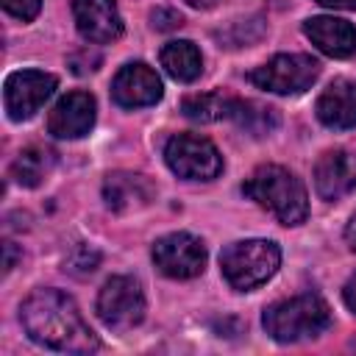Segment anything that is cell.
I'll use <instances>...</instances> for the list:
<instances>
[{
	"label": "cell",
	"mask_w": 356,
	"mask_h": 356,
	"mask_svg": "<svg viewBox=\"0 0 356 356\" xmlns=\"http://www.w3.org/2000/svg\"><path fill=\"white\" fill-rule=\"evenodd\" d=\"M25 334L50 350L92 353L100 348L97 334L83 320L78 303L61 289H36L19 306Z\"/></svg>",
	"instance_id": "6da1fadb"
},
{
	"label": "cell",
	"mask_w": 356,
	"mask_h": 356,
	"mask_svg": "<svg viewBox=\"0 0 356 356\" xmlns=\"http://www.w3.org/2000/svg\"><path fill=\"white\" fill-rule=\"evenodd\" d=\"M242 192L284 225H300L309 217V195L303 181L281 164L253 170V175L242 184Z\"/></svg>",
	"instance_id": "7a4b0ae2"
},
{
	"label": "cell",
	"mask_w": 356,
	"mask_h": 356,
	"mask_svg": "<svg viewBox=\"0 0 356 356\" xmlns=\"http://www.w3.org/2000/svg\"><path fill=\"white\" fill-rule=\"evenodd\" d=\"M261 325L275 342L314 339L328 331L331 309L320 295H295L267 306L261 314Z\"/></svg>",
	"instance_id": "3957f363"
},
{
	"label": "cell",
	"mask_w": 356,
	"mask_h": 356,
	"mask_svg": "<svg viewBox=\"0 0 356 356\" xmlns=\"http://www.w3.org/2000/svg\"><path fill=\"white\" fill-rule=\"evenodd\" d=\"M281 267V248L270 239H239L220 253V270L228 286L248 292L270 281Z\"/></svg>",
	"instance_id": "277c9868"
},
{
	"label": "cell",
	"mask_w": 356,
	"mask_h": 356,
	"mask_svg": "<svg viewBox=\"0 0 356 356\" xmlns=\"http://www.w3.org/2000/svg\"><path fill=\"white\" fill-rule=\"evenodd\" d=\"M167 167L184 181H211L222 172L220 150L197 134H175L164 145Z\"/></svg>",
	"instance_id": "5b68a950"
},
{
	"label": "cell",
	"mask_w": 356,
	"mask_h": 356,
	"mask_svg": "<svg viewBox=\"0 0 356 356\" xmlns=\"http://www.w3.org/2000/svg\"><path fill=\"white\" fill-rule=\"evenodd\" d=\"M317 75H320L317 58L306 53H281L273 56L267 64L256 67L248 78L253 86L275 95H300L317 81Z\"/></svg>",
	"instance_id": "8992f818"
},
{
	"label": "cell",
	"mask_w": 356,
	"mask_h": 356,
	"mask_svg": "<svg viewBox=\"0 0 356 356\" xmlns=\"http://www.w3.org/2000/svg\"><path fill=\"white\" fill-rule=\"evenodd\" d=\"M97 317L111 331H128L145 317V292L131 275H111L97 292Z\"/></svg>",
	"instance_id": "52a82bcc"
},
{
	"label": "cell",
	"mask_w": 356,
	"mask_h": 356,
	"mask_svg": "<svg viewBox=\"0 0 356 356\" xmlns=\"http://www.w3.org/2000/svg\"><path fill=\"white\" fill-rule=\"evenodd\" d=\"M153 264L175 281H186L203 273L206 267V248L195 234L186 231H175L167 234L161 239H156L153 245Z\"/></svg>",
	"instance_id": "ba28073f"
},
{
	"label": "cell",
	"mask_w": 356,
	"mask_h": 356,
	"mask_svg": "<svg viewBox=\"0 0 356 356\" xmlns=\"http://www.w3.org/2000/svg\"><path fill=\"white\" fill-rule=\"evenodd\" d=\"M56 75L42 70H17L3 83V103L11 120H28L33 117L47 97L56 92Z\"/></svg>",
	"instance_id": "9c48e42d"
},
{
	"label": "cell",
	"mask_w": 356,
	"mask_h": 356,
	"mask_svg": "<svg viewBox=\"0 0 356 356\" xmlns=\"http://www.w3.org/2000/svg\"><path fill=\"white\" fill-rule=\"evenodd\" d=\"M161 95H164L161 78L145 61H131V64L120 67V72L111 81V97L122 108L153 106L161 100Z\"/></svg>",
	"instance_id": "30bf717a"
},
{
	"label": "cell",
	"mask_w": 356,
	"mask_h": 356,
	"mask_svg": "<svg viewBox=\"0 0 356 356\" xmlns=\"http://www.w3.org/2000/svg\"><path fill=\"white\" fill-rule=\"evenodd\" d=\"M95 97L89 92H67L47 114V131L56 139H81L95 125Z\"/></svg>",
	"instance_id": "8fae6325"
},
{
	"label": "cell",
	"mask_w": 356,
	"mask_h": 356,
	"mask_svg": "<svg viewBox=\"0 0 356 356\" xmlns=\"http://www.w3.org/2000/svg\"><path fill=\"white\" fill-rule=\"evenodd\" d=\"M314 189L323 200H339L356 189V153L345 147L325 150L314 164Z\"/></svg>",
	"instance_id": "7c38bea8"
},
{
	"label": "cell",
	"mask_w": 356,
	"mask_h": 356,
	"mask_svg": "<svg viewBox=\"0 0 356 356\" xmlns=\"http://www.w3.org/2000/svg\"><path fill=\"white\" fill-rule=\"evenodd\" d=\"M75 28L86 42L103 44L122 33V17L114 0H72Z\"/></svg>",
	"instance_id": "4fadbf2b"
},
{
	"label": "cell",
	"mask_w": 356,
	"mask_h": 356,
	"mask_svg": "<svg viewBox=\"0 0 356 356\" xmlns=\"http://www.w3.org/2000/svg\"><path fill=\"white\" fill-rule=\"evenodd\" d=\"M314 111L325 128H334V131L356 128V81H348V78L331 81L320 92Z\"/></svg>",
	"instance_id": "5bb4252c"
},
{
	"label": "cell",
	"mask_w": 356,
	"mask_h": 356,
	"mask_svg": "<svg viewBox=\"0 0 356 356\" xmlns=\"http://www.w3.org/2000/svg\"><path fill=\"white\" fill-rule=\"evenodd\" d=\"M303 33L320 53L331 58H348L356 53V28L348 19L328 17V14L312 17L303 22Z\"/></svg>",
	"instance_id": "9a60e30c"
},
{
	"label": "cell",
	"mask_w": 356,
	"mask_h": 356,
	"mask_svg": "<svg viewBox=\"0 0 356 356\" xmlns=\"http://www.w3.org/2000/svg\"><path fill=\"white\" fill-rule=\"evenodd\" d=\"M153 184L139 172H111L103 181V200L114 211H134L153 200Z\"/></svg>",
	"instance_id": "2e32d148"
},
{
	"label": "cell",
	"mask_w": 356,
	"mask_h": 356,
	"mask_svg": "<svg viewBox=\"0 0 356 356\" xmlns=\"http://www.w3.org/2000/svg\"><path fill=\"white\" fill-rule=\"evenodd\" d=\"M159 58H161V67L175 81H181V83H192L203 72V56H200L197 44L189 42V39H172V42H167L161 47Z\"/></svg>",
	"instance_id": "e0dca14e"
},
{
	"label": "cell",
	"mask_w": 356,
	"mask_h": 356,
	"mask_svg": "<svg viewBox=\"0 0 356 356\" xmlns=\"http://www.w3.org/2000/svg\"><path fill=\"white\" fill-rule=\"evenodd\" d=\"M228 120H234L250 136H264L278 125V111L273 106H264V103H256V100L234 97V108H231Z\"/></svg>",
	"instance_id": "ac0fdd59"
},
{
	"label": "cell",
	"mask_w": 356,
	"mask_h": 356,
	"mask_svg": "<svg viewBox=\"0 0 356 356\" xmlns=\"http://www.w3.org/2000/svg\"><path fill=\"white\" fill-rule=\"evenodd\" d=\"M234 108V97L222 95V92H206V95H189L181 103L184 117L195 120V122H217V120H228Z\"/></svg>",
	"instance_id": "d6986e66"
},
{
	"label": "cell",
	"mask_w": 356,
	"mask_h": 356,
	"mask_svg": "<svg viewBox=\"0 0 356 356\" xmlns=\"http://www.w3.org/2000/svg\"><path fill=\"white\" fill-rule=\"evenodd\" d=\"M53 167V153L44 147H25L14 164H11V178L19 186H39L42 178L50 172Z\"/></svg>",
	"instance_id": "ffe728a7"
},
{
	"label": "cell",
	"mask_w": 356,
	"mask_h": 356,
	"mask_svg": "<svg viewBox=\"0 0 356 356\" xmlns=\"http://www.w3.org/2000/svg\"><path fill=\"white\" fill-rule=\"evenodd\" d=\"M3 8L11 17H17L22 22H31V19H36V14L42 8V0H3Z\"/></svg>",
	"instance_id": "44dd1931"
},
{
	"label": "cell",
	"mask_w": 356,
	"mask_h": 356,
	"mask_svg": "<svg viewBox=\"0 0 356 356\" xmlns=\"http://www.w3.org/2000/svg\"><path fill=\"white\" fill-rule=\"evenodd\" d=\"M181 22H184L181 14L172 11V8H156V11H153V28H159V31H172V28H178Z\"/></svg>",
	"instance_id": "7402d4cb"
},
{
	"label": "cell",
	"mask_w": 356,
	"mask_h": 356,
	"mask_svg": "<svg viewBox=\"0 0 356 356\" xmlns=\"http://www.w3.org/2000/svg\"><path fill=\"white\" fill-rule=\"evenodd\" d=\"M342 300H345V306L356 314V273L345 281V286H342Z\"/></svg>",
	"instance_id": "603a6c76"
},
{
	"label": "cell",
	"mask_w": 356,
	"mask_h": 356,
	"mask_svg": "<svg viewBox=\"0 0 356 356\" xmlns=\"http://www.w3.org/2000/svg\"><path fill=\"white\" fill-rule=\"evenodd\" d=\"M317 3L325 6V8H342V11L356 8V0H317Z\"/></svg>",
	"instance_id": "cb8c5ba5"
},
{
	"label": "cell",
	"mask_w": 356,
	"mask_h": 356,
	"mask_svg": "<svg viewBox=\"0 0 356 356\" xmlns=\"http://www.w3.org/2000/svg\"><path fill=\"white\" fill-rule=\"evenodd\" d=\"M345 239H348V245H350V250L356 253V214L350 217V222H348V228H345Z\"/></svg>",
	"instance_id": "d4e9b609"
},
{
	"label": "cell",
	"mask_w": 356,
	"mask_h": 356,
	"mask_svg": "<svg viewBox=\"0 0 356 356\" xmlns=\"http://www.w3.org/2000/svg\"><path fill=\"white\" fill-rule=\"evenodd\" d=\"M3 248H6V261H3V270L8 273V270L14 267V259H17V253H14V242H6Z\"/></svg>",
	"instance_id": "484cf974"
},
{
	"label": "cell",
	"mask_w": 356,
	"mask_h": 356,
	"mask_svg": "<svg viewBox=\"0 0 356 356\" xmlns=\"http://www.w3.org/2000/svg\"><path fill=\"white\" fill-rule=\"evenodd\" d=\"M192 8H209V6H214L217 0H186Z\"/></svg>",
	"instance_id": "4316f807"
}]
</instances>
